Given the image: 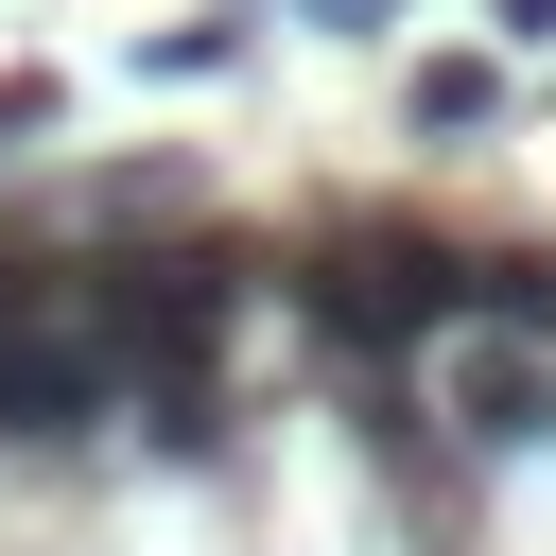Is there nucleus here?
<instances>
[{"label": "nucleus", "instance_id": "6e6552de", "mask_svg": "<svg viewBox=\"0 0 556 556\" xmlns=\"http://www.w3.org/2000/svg\"><path fill=\"white\" fill-rule=\"evenodd\" d=\"M313 17H330V35H382V17H400V0H313Z\"/></svg>", "mask_w": 556, "mask_h": 556}, {"label": "nucleus", "instance_id": "39448f33", "mask_svg": "<svg viewBox=\"0 0 556 556\" xmlns=\"http://www.w3.org/2000/svg\"><path fill=\"white\" fill-rule=\"evenodd\" d=\"M469 122H504V52H434L417 70V139H469Z\"/></svg>", "mask_w": 556, "mask_h": 556}, {"label": "nucleus", "instance_id": "7ed1b4c3", "mask_svg": "<svg viewBox=\"0 0 556 556\" xmlns=\"http://www.w3.org/2000/svg\"><path fill=\"white\" fill-rule=\"evenodd\" d=\"M122 400H104V348L70 330V295L35 278V261H0V452H70V434H104Z\"/></svg>", "mask_w": 556, "mask_h": 556}, {"label": "nucleus", "instance_id": "20e7f679", "mask_svg": "<svg viewBox=\"0 0 556 556\" xmlns=\"http://www.w3.org/2000/svg\"><path fill=\"white\" fill-rule=\"evenodd\" d=\"M434 417H452V452H539V434H556V365H539L521 330H469Z\"/></svg>", "mask_w": 556, "mask_h": 556}, {"label": "nucleus", "instance_id": "0eeeda50", "mask_svg": "<svg viewBox=\"0 0 556 556\" xmlns=\"http://www.w3.org/2000/svg\"><path fill=\"white\" fill-rule=\"evenodd\" d=\"M486 35H521V52H539V35H556V0H486Z\"/></svg>", "mask_w": 556, "mask_h": 556}, {"label": "nucleus", "instance_id": "423d86ee", "mask_svg": "<svg viewBox=\"0 0 556 556\" xmlns=\"http://www.w3.org/2000/svg\"><path fill=\"white\" fill-rule=\"evenodd\" d=\"M35 122H52V70H0V156H17Z\"/></svg>", "mask_w": 556, "mask_h": 556}, {"label": "nucleus", "instance_id": "f257e3e1", "mask_svg": "<svg viewBox=\"0 0 556 556\" xmlns=\"http://www.w3.org/2000/svg\"><path fill=\"white\" fill-rule=\"evenodd\" d=\"M70 330L104 348V400H122L156 452H208V434H226V330H243V278H226L208 243L87 261V278H70Z\"/></svg>", "mask_w": 556, "mask_h": 556}, {"label": "nucleus", "instance_id": "f03ea898", "mask_svg": "<svg viewBox=\"0 0 556 556\" xmlns=\"http://www.w3.org/2000/svg\"><path fill=\"white\" fill-rule=\"evenodd\" d=\"M295 313L348 348V365H400V348H452L469 330V243H434V226H330L313 243V278H295Z\"/></svg>", "mask_w": 556, "mask_h": 556}]
</instances>
